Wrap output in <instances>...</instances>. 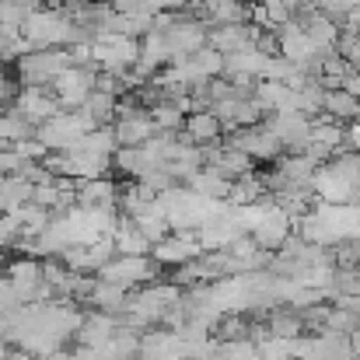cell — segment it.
Segmentation results:
<instances>
[{"label": "cell", "mask_w": 360, "mask_h": 360, "mask_svg": "<svg viewBox=\"0 0 360 360\" xmlns=\"http://www.w3.org/2000/svg\"><path fill=\"white\" fill-rule=\"evenodd\" d=\"M14 109L21 112V120H28L35 129L63 112V105H60L53 88H21L18 98H14Z\"/></svg>", "instance_id": "8992f818"}, {"label": "cell", "mask_w": 360, "mask_h": 360, "mask_svg": "<svg viewBox=\"0 0 360 360\" xmlns=\"http://www.w3.org/2000/svg\"><path fill=\"white\" fill-rule=\"evenodd\" d=\"M14 150H18L25 161H39V165L49 158V150H46V147H42L35 136H28V140H18V143H14Z\"/></svg>", "instance_id": "2e32d148"}, {"label": "cell", "mask_w": 360, "mask_h": 360, "mask_svg": "<svg viewBox=\"0 0 360 360\" xmlns=\"http://www.w3.org/2000/svg\"><path fill=\"white\" fill-rule=\"evenodd\" d=\"M112 129H116L120 147H140V143H147L150 136H158V126L150 120V109H143V112H136V116H129V120H116Z\"/></svg>", "instance_id": "9c48e42d"}, {"label": "cell", "mask_w": 360, "mask_h": 360, "mask_svg": "<svg viewBox=\"0 0 360 360\" xmlns=\"http://www.w3.org/2000/svg\"><path fill=\"white\" fill-rule=\"evenodd\" d=\"M150 120L158 126V133H179L186 126V112L175 102H154L150 105Z\"/></svg>", "instance_id": "4fadbf2b"}, {"label": "cell", "mask_w": 360, "mask_h": 360, "mask_svg": "<svg viewBox=\"0 0 360 360\" xmlns=\"http://www.w3.org/2000/svg\"><path fill=\"white\" fill-rule=\"evenodd\" d=\"M165 39H168L172 60L196 56L200 49H207V46H210V25H203V21H196V18H179Z\"/></svg>", "instance_id": "5b68a950"}, {"label": "cell", "mask_w": 360, "mask_h": 360, "mask_svg": "<svg viewBox=\"0 0 360 360\" xmlns=\"http://www.w3.org/2000/svg\"><path fill=\"white\" fill-rule=\"evenodd\" d=\"M14 28H4L0 25V63H11L14 60Z\"/></svg>", "instance_id": "ac0fdd59"}, {"label": "cell", "mask_w": 360, "mask_h": 360, "mask_svg": "<svg viewBox=\"0 0 360 360\" xmlns=\"http://www.w3.org/2000/svg\"><path fill=\"white\" fill-rule=\"evenodd\" d=\"M25 235V224L18 214H0V248H18V241Z\"/></svg>", "instance_id": "9a60e30c"}, {"label": "cell", "mask_w": 360, "mask_h": 360, "mask_svg": "<svg viewBox=\"0 0 360 360\" xmlns=\"http://www.w3.org/2000/svg\"><path fill=\"white\" fill-rule=\"evenodd\" d=\"M200 255H203V245L196 238V231H175L165 241H158L154 252H150V259L161 262V266H186Z\"/></svg>", "instance_id": "52a82bcc"}, {"label": "cell", "mask_w": 360, "mask_h": 360, "mask_svg": "<svg viewBox=\"0 0 360 360\" xmlns=\"http://www.w3.org/2000/svg\"><path fill=\"white\" fill-rule=\"evenodd\" d=\"M343 150H357L360 154V120L347 122V136H343Z\"/></svg>", "instance_id": "ffe728a7"}, {"label": "cell", "mask_w": 360, "mask_h": 360, "mask_svg": "<svg viewBox=\"0 0 360 360\" xmlns=\"http://www.w3.org/2000/svg\"><path fill=\"white\" fill-rule=\"evenodd\" d=\"M18 84H14V77L0 67V105H14V98H18Z\"/></svg>", "instance_id": "e0dca14e"}, {"label": "cell", "mask_w": 360, "mask_h": 360, "mask_svg": "<svg viewBox=\"0 0 360 360\" xmlns=\"http://www.w3.org/2000/svg\"><path fill=\"white\" fill-rule=\"evenodd\" d=\"M143 4H147V11H150V14H165V11H172V14H175L179 7H189V0H143Z\"/></svg>", "instance_id": "d6986e66"}, {"label": "cell", "mask_w": 360, "mask_h": 360, "mask_svg": "<svg viewBox=\"0 0 360 360\" xmlns=\"http://www.w3.org/2000/svg\"><path fill=\"white\" fill-rule=\"evenodd\" d=\"M322 116H329V120L336 122H357L360 120V98L354 95H347L343 88L340 91H326V105H322Z\"/></svg>", "instance_id": "7c38bea8"}, {"label": "cell", "mask_w": 360, "mask_h": 360, "mask_svg": "<svg viewBox=\"0 0 360 360\" xmlns=\"http://www.w3.org/2000/svg\"><path fill=\"white\" fill-rule=\"evenodd\" d=\"M95 81H98V67H70L63 77H56L53 91H56L63 112H77V109L91 98Z\"/></svg>", "instance_id": "3957f363"}, {"label": "cell", "mask_w": 360, "mask_h": 360, "mask_svg": "<svg viewBox=\"0 0 360 360\" xmlns=\"http://www.w3.org/2000/svg\"><path fill=\"white\" fill-rule=\"evenodd\" d=\"M343 91L354 95V98H360V70H350V77L343 81Z\"/></svg>", "instance_id": "44dd1931"}, {"label": "cell", "mask_w": 360, "mask_h": 360, "mask_svg": "<svg viewBox=\"0 0 360 360\" xmlns=\"http://www.w3.org/2000/svg\"><path fill=\"white\" fill-rule=\"evenodd\" d=\"M231 179H224L217 168H210V165H203L193 179H189V189L196 193V196H203V200H228V193H231Z\"/></svg>", "instance_id": "30bf717a"}, {"label": "cell", "mask_w": 360, "mask_h": 360, "mask_svg": "<svg viewBox=\"0 0 360 360\" xmlns=\"http://www.w3.org/2000/svg\"><path fill=\"white\" fill-rule=\"evenodd\" d=\"M182 136H186V143H193V147H210V143H221L224 126H221V120H217L214 112H193V116H186Z\"/></svg>", "instance_id": "ba28073f"}, {"label": "cell", "mask_w": 360, "mask_h": 360, "mask_svg": "<svg viewBox=\"0 0 360 360\" xmlns=\"http://www.w3.org/2000/svg\"><path fill=\"white\" fill-rule=\"evenodd\" d=\"M11 357V350H7V340H0V360Z\"/></svg>", "instance_id": "7402d4cb"}, {"label": "cell", "mask_w": 360, "mask_h": 360, "mask_svg": "<svg viewBox=\"0 0 360 360\" xmlns=\"http://www.w3.org/2000/svg\"><path fill=\"white\" fill-rule=\"evenodd\" d=\"M0 266H4V248H0Z\"/></svg>", "instance_id": "603a6c76"}, {"label": "cell", "mask_w": 360, "mask_h": 360, "mask_svg": "<svg viewBox=\"0 0 360 360\" xmlns=\"http://www.w3.org/2000/svg\"><path fill=\"white\" fill-rule=\"evenodd\" d=\"M88 133H95V126L84 120L81 112H60V116H53L49 122H42L39 129H35V140L53 154V150H70L81 136H88Z\"/></svg>", "instance_id": "7a4b0ae2"}, {"label": "cell", "mask_w": 360, "mask_h": 360, "mask_svg": "<svg viewBox=\"0 0 360 360\" xmlns=\"http://www.w3.org/2000/svg\"><path fill=\"white\" fill-rule=\"evenodd\" d=\"M129 304V290L120 283H109V280H95V290H91V308L95 311H105V315H122Z\"/></svg>", "instance_id": "8fae6325"}, {"label": "cell", "mask_w": 360, "mask_h": 360, "mask_svg": "<svg viewBox=\"0 0 360 360\" xmlns=\"http://www.w3.org/2000/svg\"><path fill=\"white\" fill-rule=\"evenodd\" d=\"M158 266L161 262H154V259H147V255H116L102 273H98V280H109V283H120V287H136V283H147L154 273H158Z\"/></svg>", "instance_id": "277c9868"}, {"label": "cell", "mask_w": 360, "mask_h": 360, "mask_svg": "<svg viewBox=\"0 0 360 360\" xmlns=\"http://www.w3.org/2000/svg\"><path fill=\"white\" fill-rule=\"evenodd\" d=\"M14 67H18L21 88H53L56 77H63L74 67V60L67 49H35V53L21 56Z\"/></svg>", "instance_id": "6da1fadb"}, {"label": "cell", "mask_w": 360, "mask_h": 360, "mask_svg": "<svg viewBox=\"0 0 360 360\" xmlns=\"http://www.w3.org/2000/svg\"><path fill=\"white\" fill-rule=\"evenodd\" d=\"M301 326H304L301 315H290V311H276V315H269V336H273V340H297Z\"/></svg>", "instance_id": "5bb4252c"}]
</instances>
